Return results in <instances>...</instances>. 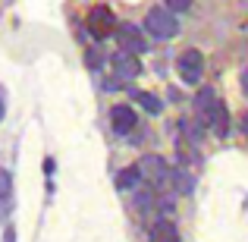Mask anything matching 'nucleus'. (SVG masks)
Masks as SVG:
<instances>
[{
    "label": "nucleus",
    "instance_id": "nucleus-9",
    "mask_svg": "<svg viewBox=\"0 0 248 242\" xmlns=\"http://www.w3.org/2000/svg\"><path fill=\"white\" fill-rule=\"evenodd\" d=\"M135 104H141V107L148 110V113H160V97H154L151 91H135Z\"/></svg>",
    "mask_w": 248,
    "mask_h": 242
},
{
    "label": "nucleus",
    "instance_id": "nucleus-16",
    "mask_svg": "<svg viewBox=\"0 0 248 242\" xmlns=\"http://www.w3.org/2000/svg\"><path fill=\"white\" fill-rule=\"evenodd\" d=\"M0 120H3V91H0Z\"/></svg>",
    "mask_w": 248,
    "mask_h": 242
},
{
    "label": "nucleus",
    "instance_id": "nucleus-5",
    "mask_svg": "<svg viewBox=\"0 0 248 242\" xmlns=\"http://www.w3.org/2000/svg\"><path fill=\"white\" fill-rule=\"evenodd\" d=\"M204 120H207V126H211V132L214 135H220V139H223V135H230V107H226L223 101H214L211 107H207V113H204Z\"/></svg>",
    "mask_w": 248,
    "mask_h": 242
},
{
    "label": "nucleus",
    "instance_id": "nucleus-12",
    "mask_svg": "<svg viewBox=\"0 0 248 242\" xmlns=\"http://www.w3.org/2000/svg\"><path fill=\"white\" fill-rule=\"evenodd\" d=\"M214 101H217V95H214L211 88H204V91H198V95H195V104L201 107V113H207V107H211Z\"/></svg>",
    "mask_w": 248,
    "mask_h": 242
},
{
    "label": "nucleus",
    "instance_id": "nucleus-6",
    "mask_svg": "<svg viewBox=\"0 0 248 242\" xmlns=\"http://www.w3.org/2000/svg\"><path fill=\"white\" fill-rule=\"evenodd\" d=\"M116 38H120V48L126 50V54H145L148 50L145 35H141V29H135V25H120V29H116Z\"/></svg>",
    "mask_w": 248,
    "mask_h": 242
},
{
    "label": "nucleus",
    "instance_id": "nucleus-15",
    "mask_svg": "<svg viewBox=\"0 0 248 242\" xmlns=\"http://www.w3.org/2000/svg\"><path fill=\"white\" fill-rule=\"evenodd\" d=\"M6 195H10V173L0 170V198H6Z\"/></svg>",
    "mask_w": 248,
    "mask_h": 242
},
{
    "label": "nucleus",
    "instance_id": "nucleus-13",
    "mask_svg": "<svg viewBox=\"0 0 248 242\" xmlns=\"http://www.w3.org/2000/svg\"><path fill=\"white\" fill-rule=\"evenodd\" d=\"M173 179H176V189H179V192H192V176L188 173H176Z\"/></svg>",
    "mask_w": 248,
    "mask_h": 242
},
{
    "label": "nucleus",
    "instance_id": "nucleus-1",
    "mask_svg": "<svg viewBox=\"0 0 248 242\" xmlns=\"http://www.w3.org/2000/svg\"><path fill=\"white\" fill-rule=\"evenodd\" d=\"M145 29H148V35L167 41V38H173L176 32H179V19H176L173 10H167V6H154L145 16Z\"/></svg>",
    "mask_w": 248,
    "mask_h": 242
},
{
    "label": "nucleus",
    "instance_id": "nucleus-3",
    "mask_svg": "<svg viewBox=\"0 0 248 242\" xmlns=\"http://www.w3.org/2000/svg\"><path fill=\"white\" fill-rule=\"evenodd\" d=\"M116 29H120V25H116V16L107 6H94V10L88 13V32L94 38H110Z\"/></svg>",
    "mask_w": 248,
    "mask_h": 242
},
{
    "label": "nucleus",
    "instance_id": "nucleus-14",
    "mask_svg": "<svg viewBox=\"0 0 248 242\" xmlns=\"http://www.w3.org/2000/svg\"><path fill=\"white\" fill-rule=\"evenodd\" d=\"M188 6H192V0H167V10H173V13H186Z\"/></svg>",
    "mask_w": 248,
    "mask_h": 242
},
{
    "label": "nucleus",
    "instance_id": "nucleus-7",
    "mask_svg": "<svg viewBox=\"0 0 248 242\" xmlns=\"http://www.w3.org/2000/svg\"><path fill=\"white\" fill-rule=\"evenodd\" d=\"M110 126H113L116 135H129L135 126V110L129 107V104H116L113 110H110Z\"/></svg>",
    "mask_w": 248,
    "mask_h": 242
},
{
    "label": "nucleus",
    "instance_id": "nucleus-10",
    "mask_svg": "<svg viewBox=\"0 0 248 242\" xmlns=\"http://www.w3.org/2000/svg\"><path fill=\"white\" fill-rule=\"evenodd\" d=\"M139 176H141V167H129V170H123V173L116 176V186L120 189H135L139 186Z\"/></svg>",
    "mask_w": 248,
    "mask_h": 242
},
{
    "label": "nucleus",
    "instance_id": "nucleus-11",
    "mask_svg": "<svg viewBox=\"0 0 248 242\" xmlns=\"http://www.w3.org/2000/svg\"><path fill=\"white\" fill-rule=\"evenodd\" d=\"M141 170H148V173H151V176H157V179H164V176H167L164 161H160V158H148L145 163H141Z\"/></svg>",
    "mask_w": 248,
    "mask_h": 242
},
{
    "label": "nucleus",
    "instance_id": "nucleus-2",
    "mask_svg": "<svg viewBox=\"0 0 248 242\" xmlns=\"http://www.w3.org/2000/svg\"><path fill=\"white\" fill-rule=\"evenodd\" d=\"M201 73H204V57H201V50H195V48L182 50L179 54V76H182V82L186 85H198Z\"/></svg>",
    "mask_w": 248,
    "mask_h": 242
},
{
    "label": "nucleus",
    "instance_id": "nucleus-4",
    "mask_svg": "<svg viewBox=\"0 0 248 242\" xmlns=\"http://www.w3.org/2000/svg\"><path fill=\"white\" fill-rule=\"evenodd\" d=\"M110 66H113V79L116 82H132L135 76H139V60H135V54H126V50H120V54L110 57Z\"/></svg>",
    "mask_w": 248,
    "mask_h": 242
},
{
    "label": "nucleus",
    "instance_id": "nucleus-8",
    "mask_svg": "<svg viewBox=\"0 0 248 242\" xmlns=\"http://www.w3.org/2000/svg\"><path fill=\"white\" fill-rule=\"evenodd\" d=\"M151 242H179V230L170 220H157L151 230Z\"/></svg>",
    "mask_w": 248,
    "mask_h": 242
}]
</instances>
